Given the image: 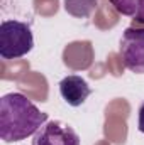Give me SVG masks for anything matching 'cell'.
<instances>
[{
    "label": "cell",
    "instance_id": "3957f363",
    "mask_svg": "<svg viewBox=\"0 0 144 145\" xmlns=\"http://www.w3.org/2000/svg\"><path fill=\"white\" fill-rule=\"evenodd\" d=\"M119 54L129 71L144 74V29L127 27L120 39Z\"/></svg>",
    "mask_w": 144,
    "mask_h": 145
},
{
    "label": "cell",
    "instance_id": "7a4b0ae2",
    "mask_svg": "<svg viewBox=\"0 0 144 145\" xmlns=\"http://www.w3.org/2000/svg\"><path fill=\"white\" fill-rule=\"evenodd\" d=\"M34 47V37L31 25L15 19L2 20L0 24V57L17 59L31 52Z\"/></svg>",
    "mask_w": 144,
    "mask_h": 145
},
{
    "label": "cell",
    "instance_id": "8992f818",
    "mask_svg": "<svg viewBox=\"0 0 144 145\" xmlns=\"http://www.w3.org/2000/svg\"><path fill=\"white\" fill-rule=\"evenodd\" d=\"M110 3L120 15L144 24V0H110Z\"/></svg>",
    "mask_w": 144,
    "mask_h": 145
},
{
    "label": "cell",
    "instance_id": "ba28073f",
    "mask_svg": "<svg viewBox=\"0 0 144 145\" xmlns=\"http://www.w3.org/2000/svg\"><path fill=\"white\" fill-rule=\"evenodd\" d=\"M137 128H139V132L144 133V103L141 105V108H139V120H137Z\"/></svg>",
    "mask_w": 144,
    "mask_h": 145
},
{
    "label": "cell",
    "instance_id": "52a82bcc",
    "mask_svg": "<svg viewBox=\"0 0 144 145\" xmlns=\"http://www.w3.org/2000/svg\"><path fill=\"white\" fill-rule=\"evenodd\" d=\"M98 5V0H65V10L73 15L85 19L88 17Z\"/></svg>",
    "mask_w": 144,
    "mask_h": 145
},
{
    "label": "cell",
    "instance_id": "6da1fadb",
    "mask_svg": "<svg viewBox=\"0 0 144 145\" xmlns=\"http://www.w3.org/2000/svg\"><path fill=\"white\" fill-rule=\"evenodd\" d=\"M48 121V113L41 111L22 93H7L0 100V138L5 144L24 140Z\"/></svg>",
    "mask_w": 144,
    "mask_h": 145
},
{
    "label": "cell",
    "instance_id": "5b68a950",
    "mask_svg": "<svg viewBox=\"0 0 144 145\" xmlns=\"http://www.w3.org/2000/svg\"><path fill=\"white\" fill-rule=\"evenodd\" d=\"M59 93H61V98L70 106L76 108L87 101V98L92 95V88L81 76L70 74L59 81Z\"/></svg>",
    "mask_w": 144,
    "mask_h": 145
},
{
    "label": "cell",
    "instance_id": "277c9868",
    "mask_svg": "<svg viewBox=\"0 0 144 145\" xmlns=\"http://www.w3.org/2000/svg\"><path fill=\"white\" fill-rule=\"evenodd\" d=\"M32 145H80V137L71 125L61 120H51L36 132Z\"/></svg>",
    "mask_w": 144,
    "mask_h": 145
}]
</instances>
